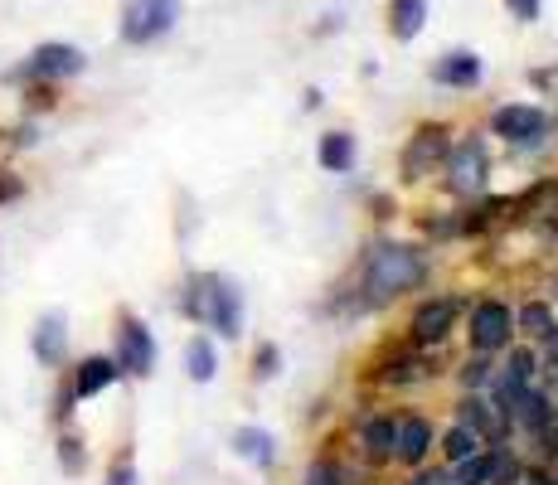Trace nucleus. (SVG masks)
<instances>
[{
	"label": "nucleus",
	"instance_id": "f257e3e1",
	"mask_svg": "<svg viewBox=\"0 0 558 485\" xmlns=\"http://www.w3.org/2000/svg\"><path fill=\"white\" fill-rule=\"evenodd\" d=\"M427 277V253L413 243H374L360 263L364 301H393Z\"/></svg>",
	"mask_w": 558,
	"mask_h": 485
},
{
	"label": "nucleus",
	"instance_id": "f03ea898",
	"mask_svg": "<svg viewBox=\"0 0 558 485\" xmlns=\"http://www.w3.org/2000/svg\"><path fill=\"white\" fill-rule=\"evenodd\" d=\"M180 311H185L190 320H199V326L219 330L223 340L243 336V291L233 287L229 277H219V272L190 277V287H185V301H180Z\"/></svg>",
	"mask_w": 558,
	"mask_h": 485
},
{
	"label": "nucleus",
	"instance_id": "7ed1b4c3",
	"mask_svg": "<svg viewBox=\"0 0 558 485\" xmlns=\"http://www.w3.org/2000/svg\"><path fill=\"white\" fill-rule=\"evenodd\" d=\"M437 175H442V190L452 194V199H476L490 180L486 142H481V136H461V142H452L442 156V166H437Z\"/></svg>",
	"mask_w": 558,
	"mask_h": 485
},
{
	"label": "nucleus",
	"instance_id": "20e7f679",
	"mask_svg": "<svg viewBox=\"0 0 558 485\" xmlns=\"http://www.w3.org/2000/svg\"><path fill=\"white\" fill-rule=\"evenodd\" d=\"M466 340L476 354H506L514 340V311L506 306V301H476L471 306V320H466Z\"/></svg>",
	"mask_w": 558,
	"mask_h": 485
},
{
	"label": "nucleus",
	"instance_id": "39448f33",
	"mask_svg": "<svg viewBox=\"0 0 558 485\" xmlns=\"http://www.w3.org/2000/svg\"><path fill=\"white\" fill-rule=\"evenodd\" d=\"M447 146H452V126H442V122L417 126V132L408 136L403 156H399V175H403V185H417V180L437 175V166H442Z\"/></svg>",
	"mask_w": 558,
	"mask_h": 485
},
{
	"label": "nucleus",
	"instance_id": "423d86ee",
	"mask_svg": "<svg viewBox=\"0 0 558 485\" xmlns=\"http://www.w3.org/2000/svg\"><path fill=\"white\" fill-rule=\"evenodd\" d=\"M180 20V0H126L122 10V39L126 45H151L170 35Z\"/></svg>",
	"mask_w": 558,
	"mask_h": 485
},
{
	"label": "nucleus",
	"instance_id": "0eeeda50",
	"mask_svg": "<svg viewBox=\"0 0 558 485\" xmlns=\"http://www.w3.org/2000/svg\"><path fill=\"white\" fill-rule=\"evenodd\" d=\"M457 423L471 427V433L481 437V447H500V441H510V433H514L510 413L500 403H490V393H461Z\"/></svg>",
	"mask_w": 558,
	"mask_h": 485
},
{
	"label": "nucleus",
	"instance_id": "6e6552de",
	"mask_svg": "<svg viewBox=\"0 0 558 485\" xmlns=\"http://www.w3.org/2000/svg\"><path fill=\"white\" fill-rule=\"evenodd\" d=\"M490 132L510 146H539L549 136V117L530 102H510V107H496L490 112Z\"/></svg>",
	"mask_w": 558,
	"mask_h": 485
},
{
	"label": "nucleus",
	"instance_id": "1a4fd4ad",
	"mask_svg": "<svg viewBox=\"0 0 558 485\" xmlns=\"http://www.w3.org/2000/svg\"><path fill=\"white\" fill-rule=\"evenodd\" d=\"M457 316H461V301L457 296H427V301H417L413 306V320H408V336H413V344H442L447 336H452V326H457Z\"/></svg>",
	"mask_w": 558,
	"mask_h": 485
},
{
	"label": "nucleus",
	"instance_id": "9d476101",
	"mask_svg": "<svg viewBox=\"0 0 558 485\" xmlns=\"http://www.w3.org/2000/svg\"><path fill=\"white\" fill-rule=\"evenodd\" d=\"M112 360H117L122 374H151L156 369V340L136 316H122V326H117V354Z\"/></svg>",
	"mask_w": 558,
	"mask_h": 485
},
{
	"label": "nucleus",
	"instance_id": "9b49d317",
	"mask_svg": "<svg viewBox=\"0 0 558 485\" xmlns=\"http://www.w3.org/2000/svg\"><path fill=\"white\" fill-rule=\"evenodd\" d=\"M433 441H437V433H433V423H427L423 413H403V417H393V461L399 466H423L427 461V451H433Z\"/></svg>",
	"mask_w": 558,
	"mask_h": 485
},
{
	"label": "nucleus",
	"instance_id": "f8f14e48",
	"mask_svg": "<svg viewBox=\"0 0 558 485\" xmlns=\"http://www.w3.org/2000/svg\"><path fill=\"white\" fill-rule=\"evenodd\" d=\"M510 423L520 427V433H539V427H549L558 423V403H554V393L549 388H539V384H524L520 393L510 398Z\"/></svg>",
	"mask_w": 558,
	"mask_h": 485
},
{
	"label": "nucleus",
	"instance_id": "ddd939ff",
	"mask_svg": "<svg viewBox=\"0 0 558 485\" xmlns=\"http://www.w3.org/2000/svg\"><path fill=\"white\" fill-rule=\"evenodd\" d=\"M83 63H88V59H83V49H73V45H39L20 73H25V78L53 83V78H78Z\"/></svg>",
	"mask_w": 558,
	"mask_h": 485
},
{
	"label": "nucleus",
	"instance_id": "4468645a",
	"mask_svg": "<svg viewBox=\"0 0 558 485\" xmlns=\"http://www.w3.org/2000/svg\"><path fill=\"white\" fill-rule=\"evenodd\" d=\"M360 457L369 461V466H384V461H393V417L389 413L360 417Z\"/></svg>",
	"mask_w": 558,
	"mask_h": 485
},
{
	"label": "nucleus",
	"instance_id": "2eb2a0df",
	"mask_svg": "<svg viewBox=\"0 0 558 485\" xmlns=\"http://www.w3.org/2000/svg\"><path fill=\"white\" fill-rule=\"evenodd\" d=\"M433 83H442V88H476L481 83V59L471 49L442 53V59L433 63Z\"/></svg>",
	"mask_w": 558,
	"mask_h": 485
},
{
	"label": "nucleus",
	"instance_id": "dca6fc26",
	"mask_svg": "<svg viewBox=\"0 0 558 485\" xmlns=\"http://www.w3.org/2000/svg\"><path fill=\"white\" fill-rule=\"evenodd\" d=\"M117 360L112 354H93V360H83L78 364V374H73V398H98L102 388H112L117 384Z\"/></svg>",
	"mask_w": 558,
	"mask_h": 485
},
{
	"label": "nucleus",
	"instance_id": "f3484780",
	"mask_svg": "<svg viewBox=\"0 0 558 485\" xmlns=\"http://www.w3.org/2000/svg\"><path fill=\"white\" fill-rule=\"evenodd\" d=\"M355 136L350 132H326L320 136V146H316V160H320V170H330V175H345V170H355Z\"/></svg>",
	"mask_w": 558,
	"mask_h": 485
},
{
	"label": "nucleus",
	"instance_id": "a211bd4d",
	"mask_svg": "<svg viewBox=\"0 0 558 485\" xmlns=\"http://www.w3.org/2000/svg\"><path fill=\"white\" fill-rule=\"evenodd\" d=\"M510 209H520L524 219H558V180H539L520 199H510Z\"/></svg>",
	"mask_w": 558,
	"mask_h": 485
},
{
	"label": "nucleus",
	"instance_id": "6ab92c4d",
	"mask_svg": "<svg viewBox=\"0 0 558 485\" xmlns=\"http://www.w3.org/2000/svg\"><path fill=\"white\" fill-rule=\"evenodd\" d=\"M63 350H69V326H63V316H45L35 330L39 364H63Z\"/></svg>",
	"mask_w": 558,
	"mask_h": 485
},
{
	"label": "nucleus",
	"instance_id": "aec40b11",
	"mask_svg": "<svg viewBox=\"0 0 558 485\" xmlns=\"http://www.w3.org/2000/svg\"><path fill=\"white\" fill-rule=\"evenodd\" d=\"M233 451H239L243 461H253V466H263V471L277 461L272 433H263V427H239V433H233Z\"/></svg>",
	"mask_w": 558,
	"mask_h": 485
},
{
	"label": "nucleus",
	"instance_id": "412c9836",
	"mask_svg": "<svg viewBox=\"0 0 558 485\" xmlns=\"http://www.w3.org/2000/svg\"><path fill=\"white\" fill-rule=\"evenodd\" d=\"M554 306L549 301H524L520 311H514V336H524V340H544L554 330Z\"/></svg>",
	"mask_w": 558,
	"mask_h": 485
},
{
	"label": "nucleus",
	"instance_id": "4be33fe9",
	"mask_svg": "<svg viewBox=\"0 0 558 485\" xmlns=\"http://www.w3.org/2000/svg\"><path fill=\"white\" fill-rule=\"evenodd\" d=\"M423 25H427V0H393V5H389L393 39H413Z\"/></svg>",
	"mask_w": 558,
	"mask_h": 485
},
{
	"label": "nucleus",
	"instance_id": "5701e85b",
	"mask_svg": "<svg viewBox=\"0 0 558 485\" xmlns=\"http://www.w3.org/2000/svg\"><path fill=\"white\" fill-rule=\"evenodd\" d=\"M423 354H393L389 364H384V369H374V379L379 384H389V388H408V384H417L423 379Z\"/></svg>",
	"mask_w": 558,
	"mask_h": 485
},
{
	"label": "nucleus",
	"instance_id": "b1692460",
	"mask_svg": "<svg viewBox=\"0 0 558 485\" xmlns=\"http://www.w3.org/2000/svg\"><path fill=\"white\" fill-rule=\"evenodd\" d=\"M433 447H437V451H442V461H447V466H457V461H466V457H471V451H481V437H476V433H471V427H461V423H452V427H447V433H442V437H437V441H433Z\"/></svg>",
	"mask_w": 558,
	"mask_h": 485
},
{
	"label": "nucleus",
	"instance_id": "393cba45",
	"mask_svg": "<svg viewBox=\"0 0 558 485\" xmlns=\"http://www.w3.org/2000/svg\"><path fill=\"white\" fill-rule=\"evenodd\" d=\"M457 379H461V393H486L490 379H496V354H471L457 369Z\"/></svg>",
	"mask_w": 558,
	"mask_h": 485
},
{
	"label": "nucleus",
	"instance_id": "a878e982",
	"mask_svg": "<svg viewBox=\"0 0 558 485\" xmlns=\"http://www.w3.org/2000/svg\"><path fill=\"white\" fill-rule=\"evenodd\" d=\"M185 364H190V379L195 384H209L214 374H219V354H214V344L204 336H195L185 344Z\"/></svg>",
	"mask_w": 558,
	"mask_h": 485
},
{
	"label": "nucleus",
	"instance_id": "bb28decb",
	"mask_svg": "<svg viewBox=\"0 0 558 485\" xmlns=\"http://www.w3.org/2000/svg\"><path fill=\"white\" fill-rule=\"evenodd\" d=\"M506 374L510 379H520V384H534L539 379V350H530V344L514 340L506 350Z\"/></svg>",
	"mask_w": 558,
	"mask_h": 485
},
{
	"label": "nucleus",
	"instance_id": "cd10ccee",
	"mask_svg": "<svg viewBox=\"0 0 558 485\" xmlns=\"http://www.w3.org/2000/svg\"><path fill=\"white\" fill-rule=\"evenodd\" d=\"M490 451V476H486V485H520V461H514V451L500 441V447H486Z\"/></svg>",
	"mask_w": 558,
	"mask_h": 485
},
{
	"label": "nucleus",
	"instance_id": "c85d7f7f",
	"mask_svg": "<svg viewBox=\"0 0 558 485\" xmlns=\"http://www.w3.org/2000/svg\"><path fill=\"white\" fill-rule=\"evenodd\" d=\"M486 476H490V451L486 447L471 451L466 461H457V466H452V481L457 485H486Z\"/></svg>",
	"mask_w": 558,
	"mask_h": 485
},
{
	"label": "nucleus",
	"instance_id": "c756f323",
	"mask_svg": "<svg viewBox=\"0 0 558 485\" xmlns=\"http://www.w3.org/2000/svg\"><path fill=\"white\" fill-rule=\"evenodd\" d=\"M302 485H345V471H340V461H330V457H316L306 466V481Z\"/></svg>",
	"mask_w": 558,
	"mask_h": 485
},
{
	"label": "nucleus",
	"instance_id": "7c9ffc66",
	"mask_svg": "<svg viewBox=\"0 0 558 485\" xmlns=\"http://www.w3.org/2000/svg\"><path fill=\"white\" fill-rule=\"evenodd\" d=\"M277 369H282V350H277L272 340H263L253 350V374H257V379H272Z\"/></svg>",
	"mask_w": 558,
	"mask_h": 485
},
{
	"label": "nucleus",
	"instance_id": "2f4dec72",
	"mask_svg": "<svg viewBox=\"0 0 558 485\" xmlns=\"http://www.w3.org/2000/svg\"><path fill=\"white\" fill-rule=\"evenodd\" d=\"M59 461H63V471H69V476H78V471H83V441L78 437H63L59 441Z\"/></svg>",
	"mask_w": 558,
	"mask_h": 485
},
{
	"label": "nucleus",
	"instance_id": "473e14b6",
	"mask_svg": "<svg viewBox=\"0 0 558 485\" xmlns=\"http://www.w3.org/2000/svg\"><path fill=\"white\" fill-rule=\"evenodd\" d=\"M408 485H457V481H452V466H413Z\"/></svg>",
	"mask_w": 558,
	"mask_h": 485
},
{
	"label": "nucleus",
	"instance_id": "72a5a7b5",
	"mask_svg": "<svg viewBox=\"0 0 558 485\" xmlns=\"http://www.w3.org/2000/svg\"><path fill=\"white\" fill-rule=\"evenodd\" d=\"M534 441H539V457H544V461H558V423L539 427V433H534Z\"/></svg>",
	"mask_w": 558,
	"mask_h": 485
},
{
	"label": "nucleus",
	"instance_id": "f704fd0d",
	"mask_svg": "<svg viewBox=\"0 0 558 485\" xmlns=\"http://www.w3.org/2000/svg\"><path fill=\"white\" fill-rule=\"evenodd\" d=\"M506 10L514 20H524V25H534V20H539V0H506Z\"/></svg>",
	"mask_w": 558,
	"mask_h": 485
},
{
	"label": "nucleus",
	"instance_id": "c9c22d12",
	"mask_svg": "<svg viewBox=\"0 0 558 485\" xmlns=\"http://www.w3.org/2000/svg\"><path fill=\"white\" fill-rule=\"evenodd\" d=\"M107 485H142V481H136V466H132V461H117V466L107 471Z\"/></svg>",
	"mask_w": 558,
	"mask_h": 485
},
{
	"label": "nucleus",
	"instance_id": "e433bc0d",
	"mask_svg": "<svg viewBox=\"0 0 558 485\" xmlns=\"http://www.w3.org/2000/svg\"><path fill=\"white\" fill-rule=\"evenodd\" d=\"M520 485H558V476H549L544 466H524L520 471Z\"/></svg>",
	"mask_w": 558,
	"mask_h": 485
},
{
	"label": "nucleus",
	"instance_id": "4c0bfd02",
	"mask_svg": "<svg viewBox=\"0 0 558 485\" xmlns=\"http://www.w3.org/2000/svg\"><path fill=\"white\" fill-rule=\"evenodd\" d=\"M15 194H20V185L5 175V170H0V204H5V199H15Z\"/></svg>",
	"mask_w": 558,
	"mask_h": 485
}]
</instances>
